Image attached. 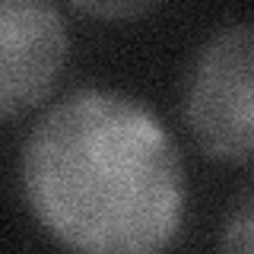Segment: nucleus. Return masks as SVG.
Wrapping results in <instances>:
<instances>
[{"mask_svg": "<svg viewBox=\"0 0 254 254\" xmlns=\"http://www.w3.org/2000/svg\"><path fill=\"white\" fill-rule=\"evenodd\" d=\"M67 64V26L51 0H0V115L42 105Z\"/></svg>", "mask_w": 254, "mask_h": 254, "instance_id": "nucleus-3", "label": "nucleus"}, {"mask_svg": "<svg viewBox=\"0 0 254 254\" xmlns=\"http://www.w3.org/2000/svg\"><path fill=\"white\" fill-rule=\"evenodd\" d=\"M70 3L79 6L83 13L95 16V19L124 22V19H140V16L153 13L165 0H70Z\"/></svg>", "mask_w": 254, "mask_h": 254, "instance_id": "nucleus-5", "label": "nucleus"}, {"mask_svg": "<svg viewBox=\"0 0 254 254\" xmlns=\"http://www.w3.org/2000/svg\"><path fill=\"white\" fill-rule=\"evenodd\" d=\"M222 251H254V194L235 203V210L226 216L219 229Z\"/></svg>", "mask_w": 254, "mask_h": 254, "instance_id": "nucleus-4", "label": "nucleus"}, {"mask_svg": "<svg viewBox=\"0 0 254 254\" xmlns=\"http://www.w3.org/2000/svg\"><path fill=\"white\" fill-rule=\"evenodd\" d=\"M185 121L210 159L254 165V22H229L200 45L185 79Z\"/></svg>", "mask_w": 254, "mask_h": 254, "instance_id": "nucleus-2", "label": "nucleus"}, {"mask_svg": "<svg viewBox=\"0 0 254 254\" xmlns=\"http://www.w3.org/2000/svg\"><path fill=\"white\" fill-rule=\"evenodd\" d=\"M22 197L51 238L89 254H149L178 238L188 188L175 143L143 102L79 89L32 127Z\"/></svg>", "mask_w": 254, "mask_h": 254, "instance_id": "nucleus-1", "label": "nucleus"}]
</instances>
